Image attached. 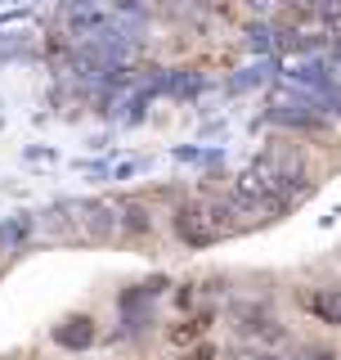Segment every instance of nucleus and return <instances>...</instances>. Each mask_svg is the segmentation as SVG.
I'll use <instances>...</instances> for the list:
<instances>
[{
  "instance_id": "f257e3e1",
  "label": "nucleus",
  "mask_w": 341,
  "mask_h": 360,
  "mask_svg": "<svg viewBox=\"0 0 341 360\" xmlns=\"http://www.w3.org/2000/svg\"><path fill=\"white\" fill-rule=\"evenodd\" d=\"M72 217H76L81 239H95V243H112V239H117V207H112V202H104V198H76Z\"/></svg>"
},
{
  "instance_id": "f03ea898",
  "label": "nucleus",
  "mask_w": 341,
  "mask_h": 360,
  "mask_svg": "<svg viewBox=\"0 0 341 360\" xmlns=\"http://www.w3.org/2000/svg\"><path fill=\"white\" fill-rule=\"evenodd\" d=\"M175 234L185 239L189 248H207L215 239H225L220 234V225L211 221V212H207V198H198V202H185V207H175Z\"/></svg>"
},
{
  "instance_id": "7ed1b4c3",
  "label": "nucleus",
  "mask_w": 341,
  "mask_h": 360,
  "mask_svg": "<svg viewBox=\"0 0 341 360\" xmlns=\"http://www.w3.org/2000/svg\"><path fill=\"white\" fill-rule=\"evenodd\" d=\"M234 333L238 338H247V342H283V324L269 315L265 307H252V302H243V307H234Z\"/></svg>"
},
{
  "instance_id": "20e7f679",
  "label": "nucleus",
  "mask_w": 341,
  "mask_h": 360,
  "mask_svg": "<svg viewBox=\"0 0 341 360\" xmlns=\"http://www.w3.org/2000/svg\"><path fill=\"white\" fill-rule=\"evenodd\" d=\"M95 315H67V320L54 324V342L63 347V352H90L95 347Z\"/></svg>"
},
{
  "instance_id": "39448f33",
  "label": "nucleus",
  "mask_w": 341,
  "mask_h": 360,
  "mask_svg": "<svg viewBox=\"0 0 341 360\" xmlns=\"http://www.w3.org/2000/svg\"><path fill=\"white\" fill-rule=\"evenodd\" d=\"M269 122L279 127H297V131H323V108L314 99H301V104H283V108H269Z\"/></svg>"
},
{
  "instance_id": "423d86ee",
  "label": "nucleus",
  "mask_w": 341,
  "mask_h": 360,
  "mask_svg": "<svg viewBox=\"0 0 341 360\" xmlns=\"http://www.w3.org/2000/svg\"><path fill=\"white\" fill-rule=\"evenodd\" d=\"M305 307H310L314 315H319L323 324H333V329H341V288H314L310 297H305Z\"/></svg>"
},
{
  "instance_id": "0eeeda50",
  "label": "nucleus",
  "mask_w": 341,
  "mask_h": 360,
  "mask_svg": "<svg viewBox=\"0 0 341 360\" xmlns=\"http://www.w3.org/2000/svg\"><path fill=\"white\" fill-rule=\"evenodd\" d=\"M117 230H126V234H149L153 230V212L144 207V202H117Z\"/></svg>"
},
{
  "instance_id": "6e6552de",
  "label": "nucleus",
  "mask_w": 341,
  "mask_h": 360,
  "mask_svg": "<svg viewBox=\"0 0 341 360\" xmlns=\"http://www.w3.org/2000/svg\"><path fill=\"white\" fill-rule=\"evenodd\" d=\"M207 324H211V315H207V311H202V315H193V320H180V324H170V329H166V342H175V347L198 342V338L207 333Z\"/></svg>"
},
{
  "instance_id": "1a4fd4ad",
  "label": "nucleus",
  "mask_w": 341,
  "mask_h": 360,
  "mask_svg": "<svg viewBox=\"0 0 341 360\" xmlns=\"http://www.w3.org/2000/svg\"><path fill=\"white\" fill-rule=\"evenodd\" d=\"M32 230H36V221H32L27 217V212H18V217H9V221H0V248H5V252H9V248H18L22 239H27V234Z\"/></svg>"
},
{
  "instance_id": "9d476101",
  "label": "nucleus",
  "mask_w": 341,
  "mask_h": 360,
  "mask_svg": "<svg viewBox=\"0 0 341 360\" xmlns=\"http://www.w3.org/2000/svg\"><path fill=\"white\" fill-rule=\"evenodd\" d=\"M166 95H175V99H189V95H198L202 90V77L198 72H166Z\"/></svg>"
},
{
  "instance_id": "9b49d317",
  "label": "nucleus",
  "mask_w": 341,
  "mask_h": 360,
  "mask_svg": "<svg viewBox=\"0 0 341 360\" xmlns=\"http://www.w3.org/2000/svg\"><path fill=\"white\" fill-rule=\"evenodd\" d=\"M260 82H265V72H256V68H252V72L234 77V90H252V86H260Z\"/></svg>"
},
{
  "instance_id": "f8f14e48",
  "label": "nucleus",
  "mask_w": 341,
  "mask_h": 360,
  "mask_svg": "<svg viewBox=\"0 0 341 360\" xmlns=\"http://www.w3.org/2000/svg\"><path fill=\"white\" fill-rule=\"evenodd\" d=\"M189 360H215V352H211V347H202V352H193Z\"/></svg>"
},
{
  "instance_id": "ddd939ff",
  "label": "nucleus",
  "mask_w": 341,
  "mask_h": 360,
  "mask_svg": "<svg viewBox=\"0 0 341 360\" xmlns=\"http://www.w3.org/2000/svg\"><path fill=\"white\" fill-rule=\"evenodd\" d=\"M337 63H341V37H337Z\"/></svg>"
}]
</instances>
